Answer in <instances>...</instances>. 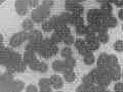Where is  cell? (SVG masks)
Here are the masks:
<instances>
[{
    "mask_svg": "<svg viewBox=\"0 0 123 92\" xmlns=\"http://www.w3.org/2000/svg\"><path fill=\"white\" fill-rule=\"evenodd\" d=\"M26 92H38V88L34 84H30L26 87Z\"/></svg>",
    "mask_w": 123,
    "mask_h": 92,
    "instance_id": "46",
    "label": "cell"
},
{
    "mask_svg": "<svg viewBox=\"0 0 123 92\" xmlns=\"http://www.w3.org/2000/svg\"><path fill=\"white\" fill-rule=\"evenodd\" d=\"M97 37H98V40L99 43H107L109 41L110 37H109V34H108V29L106 27H104V26L99 27Z\"/></svg>",
    "mask_w": 123,
    "mask_h": 92,
    "instance_id": "10",
    "label": "cell"
},
{
    "mask_svg": "<svg viewBox=\"0 0 123 92\" xmlns=\"http://www.w3.org/2000/svg\"><path fill=\"white\" fill-rule=\"evenodd\" d=\"M22 28L24 31H26V32H29V31L33 30V28H34L33 21L31 20V18H26V20H24L22 23Z\"/></svg>",
    "mask_w": 123,
    "mask_h": 92,
    "instance_id": "24",
    "label": "cell"
},
{
    "mask_svg": "<svg viewBox=\"0 0 123 92\" xmlns=\"http://www.w3.org/2000/svg\"><path fill=\"white\" fill-rule=\"evenodd\" d=\"M27 2H28V6L33 9L39 6V0H27Z\"/></svg>",
    "mask_w": 123,
    "mask_h": 92,
    "instance_id": "44",
    "label": "cell"
},
{
    "mask_svg": "<svg viewBox=\"0 0 123 92\" xmlns=\"http://www.w3.org/2000/svg\"><path fill=\"white\" fill-rule=\"evenodd\" d=\"M98 73L97 69L91 70L87 75L83 77V83H91V84H97V80H98Z\"/></svg>",
    "mask_w": 123,
    "mask_h": 92,
    "instance_id": "11",
    "label": "cell"
},
{
    "mask_svg": "<svg viewBox=\"0 0 123 92\" xmlns=\"http://www.w3.org/2000/svg\"><path fill=\"white\" fill-rule=\"evenodd\" d=\"M0 66H1V63H0Z\"/></svg>",
    "mask_w": 123,
    "mask_h": 92,
    "instance_id": "63",
    "label": "cell"
},
{
    "mask_svg": "<svg viewBox=\"0 0 123 92\" xmlns=\"http://www.w3.org/2000/svg\"><path fill=\"white\" fill-rule=\"evenodd\" d=\"M76 92H82V91H80V90H76Z\"/></svg>",
    "mask_w": 123,
    "mask_h": 92,
    "instance_id": "58",
    "label": "cell"
},
{
    "mask_svg": "<svg viewBox=\"0 0 123 92\" xmlns=\"http://www.w3.org/2000/svg\"><path fill=\"white\" fill-rule=\"evenodd\" d=\"M105 92H111V91H109V90H106V91H105Z\"/></svg>",
    "mask_w": 123,
    "mask_h": 92,
    "instance_id": "60",
    "label": "cell"
},
{
    "mask_svg": "<svg viewBox=\"0 0 123 92\" xmlns=\"http://www.w3.org/2000/svg\"><path fill=\"white\" fill-rule=\"evenodd\" d=\"M64 79L66 80V82H69V83H72L75 81L76 79V74L74 73L73 70H68L64 73Z\"/></svg>",
    "mask_w": 123,
    "mask_h": 92,
    "instance_id": "23",
    "label": "cell"
},
{
    "mask_svg": "<svg viewBox=\"0 0 123 92\" xmlns=\"http://www.w3.org/2000/svg\"><path fill=\"white\" fill-rule=\"evenodd\" d=\"M112 11H113V7L111 5V3H105V4L101 5V8H99V14H101V17L106 18L108 17H111L112 15Z\"/></svg>",
    "mask_w": 123,
    "mask_h": 92,
    "instance_id": "13",
    "label": "cell"
},
{
    "mask_svg": "<svg viewBox=\"0 0 123 92\" xmlns=\"http://www.w3.org/2000/svg\"><path fill=\"white\" fill-rule=\"evenodd\" d=\"M106 90H107L106 87H104L102 85H98V84L95 85V92H105Z\"/></svg>",
    "mask_w": 123,
    "mask_h": 92,
    "instance_id": "49",
    "label": "cell"
},
{
    "mask_svg": "<svg viewBox=\"0 0 123 92\" xmlns=\"http://www.w3.org/2000/svg\"><path fill=\"white\" fill-rule=\"evenodd\" d=\"M50 84L53 88H55V89H61V88H63L64 86V80L62 78L61 76L59 75H52L50 77Z\"/></svg>",
    "mask_w": 123,
    "mask_h": 92,
    "instance_id": "14",
    "label": "cell"
},
{
    "mask_svg": "<svg viewBox=\"0 0 123 92\" xmlns=\"http://www.w3.org/2000/svg\"><path fill=\"white\" fill-rule=\"evenodd\" d=\"M118 25V22L117 20L114 17H108L106 18H104L103 20V26L104 27H106L107 29H110V28H115Z\"/></svg>",
    "mask_w": 123,
    "mask_h": 92,
    "instance_id": "17",
    "label": "cell"
},
{
    "mask_svg": "<svg viewBox=\"0 0 123 92\" xmlns=\"http://www.w3.org/2000/svg\"><path fill=\"white\" fill-rule=\"evenodd\" d=\"M69 24L72 25V26L78 27V26L84 25V20H83V17H81V15H75V14H72V13H71Z\"/></svg>",
    "mask_w": 123,
    "mask_h": 92,
    "instance_id": "18",
    "label": "cell"
},
{
    "mask_svg": "<svg viewBox=\"0 0 123 92\" xmlns=\"http://www.w3.org/2000/svg\"><path fill=\"white\" fill-rule=\"evenodd\" d=\"M38 92H51V88H49V89H40V91Z\"/></svg>",
    "mask_w": 123,
    "mask_h": 92,
    "instance_id": "53",
    "label": "cell"
},
{
    "mask_svg": "<svg viewBox=\"0 0 123 92\" xmlns=\"http://www.w3.org/2000/svg\"><path fill=\"white\" fill-rule=\"evenodd\" d=\"M60 18L62 21H63V23L65 25H68L69 24V21H70V17H71V13L68 12V11H66V12H62L61 15H59Z\"/></svg>",
    "mask_w": 123,
    "mask_h": 92,
    "instance_id": "36",
    "label": "cell"
},
{
    "mask_svg": "<svg viewBox=\"0 0 123 92\" xmlns=\"http://www.w3.org/2000/svg\"><path fill=\"white\" fill-rule=\"evenodd\" d=\"M4 1H5V0H0V5H1V4H2V3H3V2H4Z\"/></svg>",
    "mask_w": 123,
    "mask_h": 92,
    "instance_id": "57",
    "label": "cell"
},
{
    "mask_svg": "<svg viewBox=\"0 0 123 92\" xmlns=\"http://www.w3.org/2000/svg\"><path fill=\"white\" fill-rule=\"evenodd\" d=\"M42 30H43L44 32H47V33L53 31V27L51 26L49 20H45L43 23H42Z\"/></svg>",
    "mask_w": 123,
    "mask_h": 92,
    "instance_id": "33",
    "label": "cell"
},
{
    "mask_svg": "<svg viewBox=\"0 0 123 92\" xmlns=\"http://www.w3.org/2000/svg\"><path fill=\"white\" fill-rule=\"evenodd\" d=\"M86 18H87L88 24H93V23H97V24H98L99 26H103V20H104V18L101 17V14H99V9H90V10H88Z\"/></svg>",
    "mask_w": 123,
    "mask_h": 92,
    "instance_id": "4",
    "label": "cell"
},
{
    "mask_svg": "<svg viewBox=\"0 0 123 92\" xmlns=\"http://www.w3.org/2000/svg\"><path fill=\"white\" fill-rule=\"evenodd\" d=\"M118 17H119V18H120L121 21H123V8L119 10V12H118Z\"/></svg>",
    "mask_w": 123,
    "mask_h": 92,
    "instance_id": "51",
    "label": "cell"
},
{
    "mask_svg": "<svg viewBox=\"0 0 123 92\" xmlns=\"http://www.w3.org/2000/svg\"><path fill=\"white\" fill-rule=\"evenodd\" d=\"M83 61H84V63H85V64H87V66H91V64H93V63L95 61L94 55L92 54L91 52L87 53L86 55L83 56Z\"/></svg>",
    "mask_w": 123,
    "mask_h": 92,
    "instance_id": "28",
    "label": "cell"
},
{
    "mask_svg": "<svg viewBox=\"0 0 123 92\" xmlns=\"http://www.w3.org/2000/svg\"><path fill=\"white\" fill-rule=\"evenodd\" d=\"M49 22H50L51 26L53 27V30L56 29V28H59V27H62V26H67V25H65L63 23V21L60 18V17H56V15H55V17H51L50 18H49Z\"/></svg>",
    "mask_w": 123,
    "mask_h": 92,
    "instance_id": "22",
    "label": "cell"
},
{
    "mask_svg": "<svg viewBox=\"0 0 123 92\" xmlns=\"http://www.w3.org/2000/svg\"><path fill=\"white\" fill-rule=\"evenodd\" d=\"M122 30H123V26H122Z\"/></svg>",
    "mask_w": 123,
    "mask_h": 92,
    "instance_id": "61",
    "label": "cell"
},
{
    "mask_svg": "<svg viewBox=\"0 0 123 92\" xmlns=\"http://www.w3.org/2000/svg\"><path fill=\"white\" fill-rule=\"evenodd\" d=\"M74 45H75V47H76L77 50H79V49L85 47L87 44H86L85 40H83V39H77V40H75V42H74Z\"/></svg>",
    "mask_w": 123,
    "mask_h": 92,
    "instance_id": "39",
    "label": "cell"
},
{
    "mask_svg": "<svg viewBox=\"0 0 123 92\" xmlns=\"http://www.w3.org/2000/svg\"><path fill=\"white\" fill-rule=\"evenodd\" d=\"M113 48L118 52H122L123 51V40H117L113 44Z\"/></svg>",
    "mask_w": 123,
    "mask_h": 92,
    "instance_id": "41",
    "label": "cell"
},
{
    "mask_svg": "<svg viewBox=\"0 0 123 92\" xmlns=\"http://www.w3.org/2000/svg\"><path fill=\"white\" fill-rule=\"evenodd\" d=\"M85 42L86 43H88V42H90V41H93V40H95V39H98V37H97V34L95 33H91V32H88L85 36Z\"/></svg>",
    "mask_w": 123,
    "mask_h": 92,
    "instance_id": "42",
    "label": "cell"
},
{
    "mask_svg": "<svg viewBox=\"0 0 123 92\" xmlns=\"http://www.w3.org/2000/svg\"><path fill=\"white\" fill-rule=\"evenodd\" d=\"M57 92H62V91H57Z\"/></svg>",
    "mask_w": 123,
    "mask_h": 92,
    "instance_id": "62",
    "label": "cell"
},
{
    "mask_svg": "<svg viewBox=\"0 0 123 92\" xmlns=\"http://www.w3.org/2000/svg\"><path fill=\"white\" fill-rule=\"evenodd\" d=\"M47 70H48L47 64H46L45 63H42V61H41V64H40V67H39V70H38V72H40V73H45Z\"/></svg>",
    "mask_w": 123,
    "mask_h": 92,
    "instance_id": "48",
    "label": "cell"
},
{
    "mask_svg": "<svg viewBox=\"0 0 123 92\" xmlns=\"http://www.w3.org/2000/svg\"><path fill=\"white\" fill-rule=\"evenodd\" d=\"M115 92H123V82H117L114 85Z\"/></svg>",
    "mask_w": 123,
    "mask_h": 92,
    "instance_id": "45",
    "label": "cell"
},
{
    "mask_svg": "<svg viewBox=\"0 0 123 92\" xmlns=\"http://www.w3.org/2000/svg\"><path fill=\"white\" fill-rule=\"evenodd\" d=\"M77 90L82 92H95V85L91 83H82L81 85L77 87Z\"/></svg>",
    "mask_w": 123,
    "mask_h": 92,
    "instance_id": "19",
    "label": "cell"
},
{
    "mask_svg": "<svg viewBox=\"0 0 123 92\" xmlns=\"http://www.w3.org/2000/svg\"><path fill=\"white\" fill-rule=\"evenodd\" d=\"M64 63L65 67L67 68V70H73L74 67L76 66V60L74 57H69V58H65Z\"/></svg>",
    "mask_w": 123,
    "mask_h": 92,
    "instance_id": "27",
    "label": "cell"
},
{
    "mask_svg": "<svg viewBox=\"0 0 123 92\" xmlns=\"http://www.w3.org/2000/svg\"><path fill=\"white\" fill-rule=\"evenodd\" d=\"M4 48H5V46L3 44V42H0V51H2Z\"/></svg>",
    "mask_w": 123,
    "mask_h": 92,
    "instance_id": "54",
    "label": "cell"
},
{
    "mask_svg": "<svg viewBox=\"0 0 123 92\" xmlns=\"http://www.w3.org/2000/svg\"><path fill=\"white\" fill-rule=\"evenodd\" d=\"M61 55L63 58H69V57H73V51L70 47H65L62 49Z\"/></svg>",
    "mask_w": 123,
    "mask_h": 92,
    "instance_id": "31",
    "label": "cell"
},
{
    "mask_svg": "<svg viewBox=\"0 0 123 92\" xmlns=\"http://www.w3.org/2000/svg\"><path fill=\"white\" fill-rule=\"evenodd\" d=\"M35 59H37V57H36V53L34 51H28V50L25 51L24 55H23V60H24V63L27 66H29V64Z\"/></svg>",
    "mask_w": 123,
    "mask_h": 92,
    "instance_id": "16",
    "label": "cell"
},
{
    "mask_svg": "<svg viewBox=\"0 0 123 92\" xmlns=\"http://www.w3.org/2000/svg\"><path fill=\"white\" fill-rule=\"evenodd\" d=\"M79 4L80 3L76 2L75 0H66V1H65V8H66L68 12H71V11Z\"/></svg>",
    "mask_w": 123,
    "mask_h": 92,
    "instance_id": "26",
    "label": "cell"
},
{
    "mask_svg": "<svg viewBox=\"0 0 123 92\" xmlns=\"http://www.w3.org/2000/svg\"><path fill=\"white\" fill-rule=\"evenodd\" d=\"M108 57H109V54L107 53H102L101 55L98 56V70H108L109 69V66H108Z\"/></svg>",
    "mask_w": 123,
    "mask_h": 92,
    "instance_id": "12",
    "label": "cell"
},
{
    "mask_svg": "<svg viewBox=\"0 0 123 92\" xmlns=\"http://www.w3.org/2000/svg\"><path fill=\"white\" fill-rule=\"evenodd\" d=\"M99 27H101V26H99L98 24H97V23H93V24H88L87 30H88V32H91V33H95V34H97L98 32Z\"/></svg>",
    "mask_w": 123,
    "mask_h": 92,
    "instance_id": "35",
    "label": "cell"
},
{
    "mask_svg": "<svg viewBox=\"0 0 123 92\" xmlns=\"http://www.w3.org/2000/svg\"><path fill=\"white\" fill-rule=\"evenodd\" d=\"M25 89V84L23 83L20 80H17V81L12 82V85H11V90L10 92H22Z\"/></svg>",
    "mask_w": 123,
    "mask_h": 92,
    "instance_id": "21",
    "label": "cell"
},
{
    "mask_svg": "<svg viewBox=\"0 0 123 92\" xmlns=\"http://www.w3.org/2000/svg\"><path fill=\"white\" fill-rule=\"evenodd\" d=\"M76 2H78V3H81L82 1H85V0H75Z\"/></svg>",
    "mask_w": 123,
    "mask_h": 92,
    "instance_id": "56",
    "label": "cell"
},
{
    "mask_svg": "<svg viewBox=\"0 0 123 92\" xmlns=\"http://www.w3.org/2000/svg\"><path fill=\"white\" fill-rule=\"evenodd\" d=\"M63 42L65 43V45H66V46H71L72 44H74L75 38H74V36H72L71 34H70V35H68L67 37H65V38H64V39H63Z\"/></svg>",
    "mask_w": 123,
    "mask_h": 92,
    "instance_id": "38",
    "label": "cell"
},
{
    "mask_svg": "<svg viewBox=\"0 0 123 92\" xmlns=\"http://www.w3.org/2000/svg\"><path fill=\"white\" fill-rule=\"evenodd\" d=\"M50 40H51L55 44H59V43H61V42H63V38H62L57 33L53 32L52 35H51V37H50Z\"/></svg>",
    "mask_w": 123,
    "mask_h": 92,
    "instance_id": "40",
    "label": "cell"
},
{
    "mask_svg": "<svg viewBox=\"0 0 123 92\" xmlns=\"http://www.w3.org/2000/svg\"><path fill=\"white\" fill-rule=\"evenodd\" d=\"M40 64H41V61H40V60H38V59H35L34 61H32V63H31L28 67H29L32 71L38 72V70H39V67H40Z\"/></svg>",
    "mask_w": 123,
    "mask_h": 92,
    "instance_id": "37",
    "label": "cell"
},
{
    "mask_svg": "<svg viewBox=\"0 0 123 92\" xmlns=\"http://www.w3.org/2000/svg\"><path fill=\"white\" fill-rule=\"evenodd\" d=\"M38 86H39L40 89H49V88L51 87L50 80L48 78H42L39 80V82H38Z\"/></svg>",
    "mask_w": 123,
    "mask_h": 92,
    "instance_id": "25",
    "label": "cell"
},
{
    "mask_svg": "<svg viewBox=\"0 0 123 92\" xmlns=\"http://www.w3.org/2000/svg\"><path fill=\"white\" fill-rule=\"evenodd\" d=\"M121 78H123V71H122V75H121Z\"/></svg>",
    "mask_w": 123,
    "mask_h": 92,
    "instance_id": "59",
    "label": "cell"
},
{
    "mask_svg": "<svg viewBox=\"0 0 123 92\" xmlns=\"http://www.w3.org/2000/svg\"><path fill=\"white\" fill-rule=\"evenodd\" d=\"M118 64V58L117 56H115L113 54H109V57H108V66H109V69L115 67Z\"/></svg>",
    "mask_w": 123,
    "mask_h": 92,
    "instance_id": "32",
    "label": "cell"
},
{
    "mask_svg": "<svg viewBox=\"0 0 123 92\" xmlns=\"http://www.w3.org/2000/svg\"><path fill=\"white\" fill-rule=\"evenodd\" d=\"M108 72H109V76H110V78H111L112 81L118 82L119 80L121 79L122 70H121V67L119 66V64H117V66H115V67L110 68L109 70H108Z\"/></svg>",
    "mask_w": 123,
    "mask_h": 92,
    "instance_id": "6",
    "label": "cell"
},
{
    "mask_svg": "<svg viewBox=\"0 0 123 92\" xmlns=\"http://www.w3.org/2000/svg\"><path fill=\"white\" fill-rule=\"evenodd\" d=\"M12 82H13V75H10L7 73L6 78L3 80L2 83H0V92H10Z\"/></svg>",
    "mask_w": 123,
    "mask_h": 92,
    "instance_id": "5",
    "label": "cell"
},
{
    "mask_svg": "<svg viewBox=\"0 0 123 92\" xmlns=\"http://www.w3.org/2000/svg\"><path fill=\"white\" fill-rule=\"evenodd\" d=\"M52 69H53V71H55V72H56V73H63V74L66 71H68L67 68L65 67L64 61L60 60V59H56V60H55L52 63Z\"/></svg>",
    "mask_w": 123,
    "mask_h": 92,
    "instance_id": "15",
    "label": "cell"
},
{
    "mask_svg": "<svg viewBox=\"0 0 123 92\" xmlns=\"http://www.w3.org/2000/svg\"><path fill=\"white\" fill-rule=\"evenodd\" d=\"M50 15V9L46 8L43 5H39L36 8H34L31 12V20L33 21V23H43L45 20H47Z\"/></svg>",
    "mask_w": 123,
    "mask_h": 92,
    "instance_id": "1",
    "label": "cell"
},
{
    "mask_svg": "<svg viewBox=\"0 0 123 92\" xmlns=\"http://www.w3.org/2000/svg\"><path fill=\"white\" fill-rule=\"evenodd\" d=\"M0 42H3V36H2V34H0Z\"/></svg>",
    "mask_w": 123,
    "mask_h": 92,
    "instance_id": "55",
    "label": "cell"
},
{
    "mask_svg": "<svg viewBox=\"0 0 123 92\" xmlns=\"http://www.w3.org/2000/svg\"><path fill=\"white\" fill-rule=\"evenodd\" d=\"M113 3L117 7H123V0H114Z\"/></svg>",
    "mask_w": 123,
    "mask_h": 92,
    "instance_id": "50",
    "label": "cell"
},
{
    "mask_svg": "<svg viewBox=\"0 0 123 92\" xmlns=\"http://www.w3.org/2000/svg\"><path fill=\"white\" fill-rule=\"evenodd\" d=\"M28 38H29V32H26V31L18 32L10 38L9 45L11 47H18V46L24 44L25 42L28 41Z\"/></svg>",
    "mask_w": 123,
    "mask_h": 92,
    "instance_id": "2",
    "label": "cell"
},
{
    "mask_svg": "<svg viewBox=\"0 0 123 92\" xmlns=\"http://www.w3.org/2000/svg\"><path fill=\"white\" fill-rule=\"evenodd\" d=\"M87 33H88L87 26H85V25H81V26L76 27V34H77L78 36H85Z\"/></svg>",
    "mask_w": 123,
    "mask_h": 92,
    "instance_id": "30",
    "label": "cell"
},
{
    "mask_svg": "<svg viewBox=\"0 0 123 92\" xmlns=\"http://www.w3.org/2000/svg\"><path fill=\"white\" fill-rule=\"evenodd\" d=\"M78 52H79V54H81L82 56H84V55H86L87 53H89V52H91V51L89 50V49H88L87 45H86L85 47H83V48H81V49H79Z\"/></svg>",
    "mask_w": 123,
    "mask_h": 92,
    "instance_id": "47",
    "label": "cell"
},
{
    "mask_svg": "<svg viewBox=\"0 0 123 92\" xmlns=\"http://www.w3.org/2000/svg\"><path fill=\"white\" fill-rule=\"evenodd\" d=\"M0 74H1V73H0Z\"/></svg>",
    "mask_w": 123,
    "mask_h": 92,
    "instance_id": "64",
    "label": "cell"
},
{
    "mask_svg": "<svg viewBox=\"0 0 123 92\" xmlns=\"http://www.w3.org/2000/svg\"><path fill=\"white\" fill-rule=\"evenodd\" d=\"M53 4H55V1L53 0H42V4L44 7H46V8L50 9L51 7L53 6Z\"/></svg>",
    "mask_w": 123,
    "mask_h": 92,
    "instance_id": "43",
    "label": "cell"
},
{
    "mask_svg": "<svg viewBox=\"0 0 123 92\" xmlns=\"http://www.w3.org/2000/svg\"><path fill=\"white\" fill-rule=\"evenodd\" d=\"M28 2L27 0H15V10L20 15H25L28 11Z\"/></svg>",
    "mask_w": 123,
    "mask_h": 92,
    "instance_id": "8",
    "label": "cell"
},
{
    "mask_svg": "<svg viewBox=\"0 0 123 92\" xmlns=\"http://www.w3.org/2000/svg\"><path fill=\"white\" fill-rule=\"evenodd\" d=\"M87 44V47H88V49L92 52V51H95V50H98V49L99 48V42H98V39H95V40H93V41H90V42H88V43H86Z\"/></svg>",
    "mask_w": 123,
    "mask_h": 92,
    "instance_id": "29",
    "label": "cell"
},
{
    "mask_svg": "<svg viewBox=\"0 0 123 92\" xmlns=\"http://www.w3.org/2000/svg\"><path fill=\"white\" fill-rule=\"evenodd\" d=\"M11 54H12V50L7 47H5L2 51H0V63L4 67L7 63H9L10 58H11Z\"/></svg>",
    "mask_w": 123,
    "mask_h": 92,
    "instance_id": "7",
    "label": "cell"
},
{
    "mask_svg": "<svg viewBox=\"0 0 123 92\" xmlns=\"http://www.w3.org/2000/svg\"><path fill=\"white\" fill-rule=\"evenodd\" d=\"M98 3H101V4H105V3H109V0H97Z\"/></svg>",
    "mask_w": 123,
    "mask_h": 92,
    "instance_id": "52",
    "label": "cell"
},
{
    "mask_svg": "<svg viewBox=\"0 0 123 92\" xmlns=\"http://www.w3.org/2000/svg\"><path fill=\"white\" fill-rule=\"evenodd\" d=\"M43 40V35L41 31L39 30H31L29 31V38L28 41L33 42V43H40Z\"/></svg>",
    "mask_w": 123,
    "mask_h": 92,
    "instance_id": "9",
    "label": "cell"
},
{
    "mask_svg": "<svg viewBox=\"0 0 123 92\" xmlns=\"http://www.w3.org/2000/svg\"><path fill=\"white\" fill-rule=\"evenodd\" d=\"M15 69H17V73H24L27 69V64L24 63V60H21L15 64Z\"/></svg>",
    "mask_w": 123,
    "mask_h": 92,
    "instance_id": "34",
    "label": "cell"
},
{
    "mask_svg": "<svg viewBox=\"0 0 123 92\" xmlns=\"http://www.w3.org/2000/svg\"><path fill=\"white\" fill-rule=\"evenodd\" d=\"M98 70V69H97ZM109 70V69H108ZM108 70H98V80H97V84L102 85L104 87H108L112 82L110 76H109V72Z\"/></svg>",
    "mask_w": 123,
    "mask_h": 92,
    "instance_id": "3",
    "label": "cell"
},
{
    "mask_svg": "<svg viewBox=\"0 0 123 92\" xmlns=\"http://www.w3.org/2000/svg\"><path fill=\"white\" fill-rule=\"evenodd\" d=\"M55 32L57 33L64 39L65 37H67L68 35H70V34H71V30L67 26H62V27H59V28L55 29Z\"/></svg>",
    "mask_w": 123,
    "mask_h": 92,
    "instance_id": "20",
    "label": "cell"
}]
</instances>
